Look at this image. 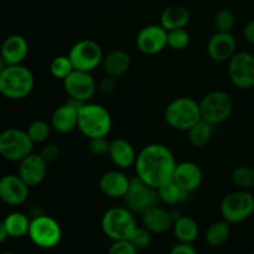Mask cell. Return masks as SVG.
<instances>
[{"label":"cell","mask_w":254,"mask_h":254,"mask_svg":"<svg viewBox=\"0 0 254 254\" xmlns=\"http://www.w3.org/2000/svg\"><path fill=\"white\" fill-rule=\"evenodd\" d=\"M139 251L131 245L129 240L113 241L107 254H138Z\"/></svg>","instance_id":"obj_38"},{"label":"cell","mask_w":254,"mask_h":254,"mask_svg":"<svg viewBox=\"0 0 254 254\" xmlns=\"http://www.w3.org/2000/svg\"><path fill=\"white\" fill-rule=\"evenodd\" d=\"M227 73L237 88H254V55L247 51L236 52L228 60Z\"/></svg>","instance_id":"obj_12"},{"label":"cell","mask_w":254,"mask_h":254,"mask_svg":"<svg viewBox=\"0 0 254 254\" xmlns=\"http://www.w3.org/2000/svg\"><path fill=\"white\" fill-rule=\"evenodd\" d=\"M231 180L238 190H252L254 189V169L250 165H240L233 169Z\"/></svg>","instance_id":"obj_31"},{"label":"cell","mask_w":254,"mask_h":254,"mask_svg":"<svg viewBox=\"0 0 254 254\" xmlns=\"http://www.w3.org/2000/svg\"><path fill=\"white\" fill-rule=\"evenodd\" d=\"M6 66H7V64H6V62H5L4 57L1 56V54H0V73H1V72L4 71L5 67H6Z\"/></svg>","instance_id":"obj_44"},{"label":"cell","mask_w":254,"mask_h":254,"mask_svg":"<svg viewBox=\"0 0 254 254\" xmlns=\"http://www.w3.org/2000/svg\"><path fill=\"white\" fill-rule=\"evenodd\" d=\"M174 221L175 218L173 216V211H168L158 205L141 213V223L149 232L154 235H163L173 230Z\"/></svg>","instance_id":"obj_20"},{"label":"cell","mask_w":254,"mask_h":254,"mask_svg":"<svg viewBox=\"0 0 254 254\" xmlns=\"http://www.w3.org/2000/svg\"><path fill=\"white\" fill-rule=\"evenodd\" d=\"M231 236V225L222 220L215 221L207 227L205 232V241L211 247H220L228 241Z\"/></svg>","instance_id":"obj_28"},{"label":"cell","mask_w":254,"mask_h":254,"mask_svg":"<svg viewBox=\"0 0 254 254\" xmlns=\"http://www.w3.org/2000/svg\"><path fill=\"white\" fill-rule=\"evenodd\" d=\"M189 21L190 11L183 5H170L165 7L160 15V25L166 31L186 27Z\"/></svg>","instance_id":"obj_25"},{"label":"cell","mask_w":254,"mask_h":254,"mask_svg":"<svg viewBox=\"0 0 254 254\" xmlns=\"http://www.w3.org/2000/svg\"><path fill=\"white\" fill-rule=\"evenodd\" d=\"M124 201L130 211L143 213L148 208L158 205V190L149 186L145 181L135 175L129 180V188L124 196Z\"/></svg>","instance_id":"obj_11"},{"label":"cell","mask_w":254,"mask_h":254,"mask_svg":"<svg viewBox=\"0 0 254 254\" xmlns=\"http://www.w3.org/2000/svg\"><path fill=\"white\" fill-rule=\"evenodd\" d=\"M213 131H215V126L201 119L188 130L189 143L193 148H203L211 141Z\"/></svg>","instance_id":"obj_27"},{"label":"cell","mask_w":254,"mask_h":254,"mask_svg":"<svg viewBox=\"0 0 254 254\" xmlns=\"http://www.w3.org/2000/svg\"><path fill=\"white\" fill-rule=\"evenodd\" d=\"M51 124L44 119H36L30 126L27 127L26 133L29 134L30 139L34 144H41L49 139L50 133H51Z\"/></svg>","instance_id":"obj_32"},{"label":"cell","mask_w":254,"mask_h":254,"mask_svg":"<svg viewBox=\"0 0 254 254\" xmlns=\"http://www.w3.org/2000/svg\"><path fill=\"white\" fill-rule=\"evenodd\" d=\"M82 103L69 99L67 103L57 107L52 113L50 124L60 134H68L78 127V109Z\"/></svg>","instance_id":"obj_17"},{"label":"cell","mask_w":254,"mask_h":254,"mask_svg":"<svg viewBox=\"0 0 254 254\" xmlns=\"http://www.w3.org/2000/svg\"><path fill=\"white\" fill-rule=\"evenodd\" d=\"M201 119L212 126H218L227 121L233 112V99L225 91H211L200 102Z\"/></svg>","instance_id":"obj_7"},{"label":"cell","mask_w":254,"mask_h":254,"mask_svg":"<svg viewBox=\"0 0 254 254\" xmlns=\"http://www.w3.org/2000/svg\"><path fill=\"white\" fill-rule=\"evenodd\" d=\"M29 186L19 175L7 174L0 178V200L10 206H19L29 197Z\"/></svg>","instance_id":"obj_16"},{"label":"cell","mask_w":254,"mask_h":254,"mask_svg":"<svg viewBox=\"0 0 254 254\" xmlns=\"http://www.w3.org/2000/svg\"><path fill=\"white\" fill-rule=\"evenodd\" d=\"M34 145L29 134L22 129L9 128L0 133V155L9 161H21L32 153Z\"/></svg>","instance_id":"obj_9"},{"label":"cell","mask_w":254,"mask_h":254,"mask_svg":"<svg viewBox=\"0 0 254 254\" xmlns=\"http://www.w3.org/2000/svg\"><path fill=\"white\" fill-rule=\"evenodd\" d=\"M130 64V56L126 50L114 49L104 55L102 67H103L104 73L117 78V77L123 76L128 72Z\"/></svg>","instance_id":"obj_24"},{"label":"cell","mask_w":254,"mask_h":254,"mask_svg":"<svg viewBox=\"0 0 254 254\" xmlns=\"http://www.w3.org/2000/svg\"><path fill=\"white\" fill-rule=\"evenodd\" d=\"M136 227L138 223L134 217V212L128 207H112L102 216V232L112 241L129 240Z\"/></svg>","instance_id":"obj_5"},{"label":"cell","mask_w":254,"mask_h":254,"mask_svg":"<svg viewBox=\"0 0 254 254\" xmlns=\"http://www.w3.org/2000/svg\"><path fill=\"white\" fill-rule=\"evenodd\" d=\"M169 254H198L196 248L190 243H181L178 242L170 250Z\"/></svg>","instance_id":"obj_41"},{"label":"cell","mask_w":254,"mask_h":254,"mask_svg":"<svg viewBox=\"0 0 254 254\" xmlns=\"http://www.w3.org/2000/svg\"><path fill=\"white\" fill-rule=\"evenodd\" d=\"M130 178L126 175L121 169L106 171L99 179V189L102 193L111 198H124L129 188Z\"/></svg>","instance_id":"obj_21"},{"label":"cell","mask_w":254,"mask_h":254,"mask_svg":"<svg viewBox=\"0 0 254 254\" xmlns=\"http://www.w3.org/2000/svg\"><path fill=\"white\" fill-rule=\"evenodd\" d=\"M97 87H98V91L101 94H103V96H111L117 88V78L116 77L109 76V74H106L99 81Z\"/></svg>","instance_id":"obj_39"},{"label":"cell","mask_w":254,"mask_h":254,"mask_svg":"<svg viewBox=\"0 0 254 254\" xmlns=\"http://www.w3.org/2000/svg\"><path fill=\"white\" fill-rule=\"evenodd\" d=\"M88 140V149L93 155L103 156L108 154L111 140H108L107 136H98V138H92Z\"/></svg>","instance_id":"obj_37"},{"label":"cell","mask_w":254,"mask_h":254,"mask_svg":"<svg viewBox=\"0 0 254 254\" xmlns=\"http://www.w3.org/2000/svg\"><path fill=\"white\" fill-rule=\"evenodd\" d=\"M49 68L50 73H51L56 79H61V81H64V79L74 69L68 55H67V56L60 55V56H56L55 59H52V61L50 62Z\"/></svg>","instance_id":"obj_33"},{"label":"cell","mask_w":254,"mask_h":254,"mask_svg":"<svg viewBox=\"0 0 254 254\" xmlns=\"http://www.w3.org/2000/svg\"><path fill=\"white\" fill-rule=\"evenodd\" d=\"M252 254H254V251H253V253H252Z\"/></svg>","instance_id":"obj_46"},{"label":"cell","mask_w":254,"mask_h":254,"mask_svg":"<svg viewBox=\"0 0 254 254\" xmlns=\"http://www.w3.org/2000/svg\"><path fill=\"white\" fill-rule=\"evenodd\" d=\"M47 161L41 155L31 153L19 161L17 175L24 180L29 188L40 185L47 175Z\"/></svg>","instance_id":"obj_15"},{"label":"cell","mask_w":254,"mask_h":254,"mask_svg":"<svg viewBox=\"0 0 254 254\" xmlns=\"http://www.w3.org/2000/svg\"><path fill=\"white\" fill-rule=\"evenodd\" d=\"M35 78L24 64H7L0 73V94L7 99H24L32 92Z\"/></svg>","instance_id":"obj_2"},{"label":"cell","mask_w":254,"mask_h":254,"mask_svg":"<svg viewBox=\"0 0 254 254\" xmlns=\"http://www.w3.org/2000/svg\"><path fill=\"white\" fill-rule=\"evenodd\" d=\"M151 235H153V233L149 232L144 226H141V227L138 226V227L134 230V232L131 233L130 237H129V241H130L131 245H133L136 250L143 251L146 250V248L150 246Z\"/></svg>","instance_id":"obj_36"},{"label":"cell","mask_w":254,"mask_h":254,"mask_svg":"<svg viewBox=\"0 0 254 254\" xmlns=\"http://www.w3.org/2000/svg\"><path fill=\"white\" fill-rule=\"evenodd\" d=\"M202 170L193 161H180L176 164L173 181L188 193L197 190L202 184Z\"/></svg>","instance_id":"obj_19"},{"label":"cell","mask_w":254,"mask_h":254,"mask_svg":"<svg viewBox=\"0 0 254 254\" xmlns=\"http://www.w3.org/2000/svg\"><path fill=\"white\" fill-rule=\"evenodd\" d=\"M0 54L7 64H21L29 54V44L21 35H10L2 42Z\"/></svg>","instance_id":"obj_23"},{"label":"cell","mask_w":254,"mask_h":254,"mask_svg":"<svg viewBox=\"0 0 254 254\" xmlns=\"http://www.w3.org/2000/svg\"><path fill=\"white\" fill-rule=\"evenodd\" d=\"M40 155L47 161V164L54 163V161H56L57 159H59L60 148L56 144H46V145H44V148L41 149V151H40Z\"/></svg>","instance_id":"obj_40"},{"label":"cell","mask_w":254,"mask_h":254,"mask_svg":"<svg viewBox=\"0 0 254 254\" xmlns=\"http://www.w3.org/2000/svg\"><path fill=\"white\" fill-rule=\"evenodd\" d=\"M164 119L175 130L188 131L201 121L200 103L191 97H178L166 106Z\"/></svg>","instance_id":"obj_4"},{"label":"cell","mask_w":254,"mask_h":254,"mask_svg":"<svg viewBox=\"0 0 254 254\" xmlns=\"http://www.w3.org/2000/svg\"><path fill=\"white\" fill-rule=\"evenodd\" d=\"M113 121L108 109L98 103L87 102L78 109V127L87 139L107 136L112 130Z\"/></svg>","instance_id":"obj_3"},{"label":"cell","mask_w":254,"mask_h":254,"mask_svg":"<svg viewBox=\"0 0 254 254\" xmlns=\"http://www.w3.org/2000/svg\"><path fill=\"white\" fill-rule=\"evenodd\" d=\"M237 52V41L232 32L216 31L207 41V54L213 61L228 62Z\"/></svg>","instance_id":"obj_18"},{"label":"cell","mask_w":254,"mask_h":254,"mask_svg":"<svg viewBox=\"0 0 254 254\" xmlns=\"http://www.w3.org/2000/svg\"><path fill=\"white\" fill-rule=\"evenodd\" d=\"M173 232L178 242L193 245V242L198 237L200 228H198V223L196 222L195 218L181 215L174 221Z\"/></svg>","instance_id":"obj_26"},{"label":"cell","mask_w":254,"mask_h":254,"mask_svg":"<svg viewBox=\"0 0 254 254\" xmlns=\"http://www.w3.org/2000/svg\"><path fill=\"white\" fill-rule=\"evenodd\" d=\"M68 57L74 69L92 72L101 66L104 54L98 42L94 40L83 39L77 41L71 47Z\"/></svg>","instance_id":"obj_10"},{"label":"cell","mask_w":254,"mask_h":254,"mask_svg":"<svg viewBox=\"0 0 254 254\" xmlns=\"http://www.w3.org/2000/svg\"><path fill=\"white\" fill-rule=\"evenodd\" d=\"M0 254H16V253H14V252H2V253H0Z\"/></svg>","instance_id":"obj_45"},{"label":"cell","mask_w":254,"mask_h":254,"mask_svg":"<svg viewBox=\"0 0 254 254\" xmlns=\"http://www.w3.org/2000/svg\"><path fill=\"white\" fill-rule=\"evenodd\" d=\"M27 236L36 247L42 250H51L61 242L62 230L60 223L55 218L40 213L34 216L30 222Z\"/></svg>","instance_id":"obj_8"},{"label":"cell","mask_w":254,"mask_h":254,"mask_svg":"<svg viewBox=\"0 0 254 254\" xmlns=\"http://www.w3.org/2000/svg\"><path fill=\"white\" fill-rule=\"evenodd\" d=\"M135 45L144 55L160 54L168 47V31L160 24L146 25L136 35Z\"/></svg>","instance_id":"obj_14"},{"label":"cell","mask_w":254,"mask_h":254,"mask_svg":"<svg viewBox=\"0 0 254 254\" xmlns=\"http://www.w3.org/2000/svg\"><path fill=\"white\" fill-rule=\"evenodd\" d=\"M30 222H31V220L25 213L21 212L9 213L4 220L7 235L12 238H21L24 236H27Z\"/></svg>","instance_id":"obj_29"},{"label":"cell","mask_w":254,"mask_h":254,"mask_svg":"<svg viewBox=\"0 0 254 254\" xmlns=\"http://www.w3.org/2000/svg\"><path fill=\"white\" fill-rule=\"evenodd\" d=\"M243 37L248 44L254 46V20H251L243 27Z\"/></svg>","instance_id":"obj_42"},{"label":"cell","mask_w":254,"mask_h":254,"mask_svg":"<svg viewBox=\"0 0 254 254\" xmlns=\"http://www.w3.org/2000/svg\"><path fill=\"white\" fill-rule=\"evenodd\" d=\"M213 25L217 31L231 32L236 25V15L230 9L218 10L213 17Z\"/></svg>","instance_id":"obj_35"},{"label":"cell","mask_w":254,"mask_h":254,"mask_svg":"<svg viewBox=\"0 0 254 254\" xmlns=\"http://www.w3.org/2000/svg\"><path fill=\"white\" fill-rule=\"evenodd\" d=\"M221 216L230 225H238L254 213V196L247 190H236L223 197L220 206Z\"/></svg>","instance_id":"obj_6"},{"label":"cell","mask_w":254,"mask_h":254,"mask_svg":"<svg viewBox=\"0 0 254 254\" xmlns=\"http://www.w3.org/2000/svg\"><path fill=\"white\" fill-rule=\"evenodd\" d=\"M158 190V196L159 201H161L165 205H178V203L184 202V201L188 200L189 195L186 191H184L180 186L176 185L174 181H170V183L165 184V185L160 186Z\"/></svg>","instance_id":"obj_30"},{"label":"cell","mask_w":254,"mask_h":254,"mask_svg":"<svg viewBox=\"0 0 254 254\" xmlns=\"http://www.w3.org/2000/svg\"><path fill=\"white\" fill-rule=\"evenodd\" d=\"M7 237H9V235H7V231H6V227H5L4 221H0V245L4 243L5 241L7 240Z\"/></svg>","instance_id":"obj_43"},{"label":"cell","mask_w":254,"mask_h":254,"mask_svg":"<svg viewBox=\"0 0 254 254\" xmlns=\"http://www.w3.org/2000/svg\"><path fill=\"white\" fill-rule=\"evenodd\" d=\"M176 159L168 146L163 144H149L136 155L135 173L143 181L154 189L173 181Z\"/></svg>","instance_id":"obj_1"},{"label":"cell","mask_w":254,"mask_h":254,"mask_svg":"<svg viewBox=\"0 0 254 254\" xmlns=\"http://www.w3.org/2000/svg\"><path fill=\"white\" fill-rule=\"evenodd\" d=\"M190 44V34L186 30V27L175 29L168 31V46L171 50H185Z\"/></svg>","instance_id":"obj_34"},{"label":"cell","mask_w":254,"mask_h":254,"mask_svg":"<svg viewBox=\"0 0 254 254\" xmlns=\"http://www.w3.org/2000/svg\"><path fill=\"white\" fill-rule=\"evenodd\" d=\"M135 149L124 138H116L111 140L108 156L112 163L121 170L134 166L136 160Z\"/></svg>","instance_id":"obj_22"},{"label":"cell","mask_w":254,"mask_h":254,"mask_svg":"<svg viewBox=\"0 0 254 254\" xmlns=\"http://www.w3.org/2000/svg\"><path fill=\"white\" fill-rule=\"evenodd\" d=\"M64 92L68 94L69 99L78 103H87L94 97L98 91L96 79L91 72L73 69L66 78L64 79Z\"/></svg>","instance_id":"obj_13"}]
</instances>
